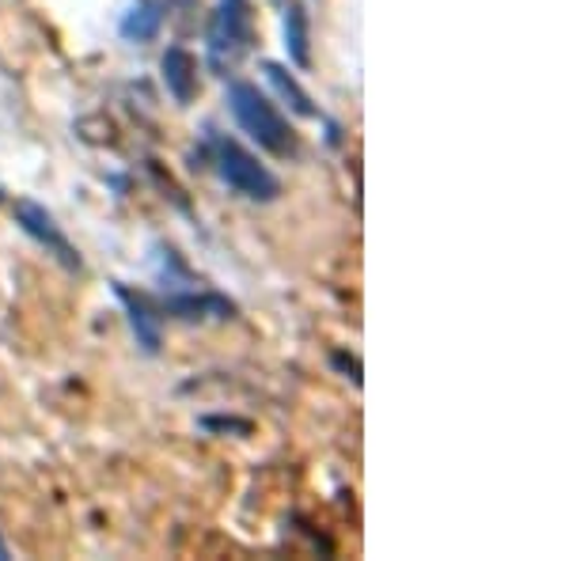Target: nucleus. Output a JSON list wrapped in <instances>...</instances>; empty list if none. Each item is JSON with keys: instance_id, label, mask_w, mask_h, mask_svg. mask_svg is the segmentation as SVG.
Returning <instances> with one entry per match:
<instances>
[{"instance_id": "39448f33", "label": "nucleus", "mask_w": 569, "mask_h": 561, "mask_svg": "<svg viewBox=\"0 0 569 561\" xmlns=\"http://www.w3.org/2000/svg\"><path fill=\"white\" fill-rule=\"evenodd\" d=\"M163 84H168V92L175 95V103H194L197 95V61L186 54L183 46H171L168 54H163Z\"/></svg>"}, {"instance_id": "f03ea898", "label": "nucleus", "mask_w": 569, "mask_h": 561, "mask_svg": "<svg viewBox=\"0 0 569 561\" xmlns=\"http://www.w3.org/2000/svg\"><path fill=\"white\" fill-rule=\"evenodd\" d=\"M213 160H217L220 179H225L236 194L251 197V202H274V197L282 194V183H277L274 171H270L266 163H259V156L247 152L236 140L228 137L213 140Z\"/></svg>"}, {"instance_id": "20e7f679", "label": "nucleus", "mask_w": 569, "mask_h": 561, "mask_svg": "<svg viewBox=\"0 0 569 561\" xmlns=\"http://www.w3.org/2000/svg\"><path fill=\"white\" fill-rule=\"evenodd\" d=\"M12 217H15V225H20L27 236H35L38 243H43L46 251L54 254V259L61 262L65 270H80L77 247H72L69 239H65V232L54 225V217H49L43 205H38V202H27V197H20V202L12 205Z\"/></svg>"}, {"instance_id": "7ed1b4c3", "label": "nucleus", "mask_w": 569, "mask_h": 561, "mask_svg": "<svg viewBox=\"0 0 569 561\" xmlns=\"http://www.w3.org/2000/svg\"><path fill=\"white\" fill-rule=\"evenodd\" d=\"M254 46V12L247 0H220L209 23V54L217 65H236Z\"/></svg>"}, {"instance_id": "0eeeda50", "label": "nucleus", "mask_w": 569, "mask_h": 561, "mask_svg": "<svg viewBox=\"0 0 569 561\" xmlns=\"http://www.w3.org/2000/svg\"><path fill=\"white\" fill-rule=\"evenodd\" d=\"M285 46L288 57H293L300 69L311 65V27H308V12H304L300 0H293L285 12Z\"/></svg>"}, {"instance_id": "423d86ee", "label": "nucleus", "mask_w": 569, "mask_h": 561, "mask_svg": "<svg viewBox=\"0 0 569 561\" xmlns=\"http://www.w3.org/2000/svg\"><path fill=\"white\" fill-rule=\"evenodd\" d=\"M118 293V300L126 304L129 311V323H134V334H137V345H141L145 353H156L160 350V319L152 316V308H148L145 296H134L129 288H114Z\"/></svg>"}, {"instance_id": "9d476101", "label": "nucleus", "mask_w": 569, "mask_h": 561, "mask_svg": "<svg viewBox=\"0 0 569 561\" xmlns=\"http://www.w3.org/2000/svg\"><path fill=\"white\" fill-rule=\"evenodd\" d=\"M8 558V547H4V542H0V561H4Z\"/></svg>"}, {"instance_id": "f257e3e1", "label": "nucleus", "mask_w": 569, "mask_h": 561, "mask_svg": "<svg viewBox=\"0 0 569 561\" xmlns=\"http://www.w3.org/2000/svg\"><path fill=\"white\" fill-rule=\"evenodd\" d=\"M228 106H232L236 122L243 126V134H251L259 140V148H266L270 156H296V134L293 126L285 122V114L270 103L266 95L259 92L254 84H232L228 88Z\"/></svg>"}, {"instance_id": "6e6552de", "label": "nucleus", "mask_w": 569, "mask_h": 561, "mask_svg": "<svg viewBox=\"0 0 569 561\" xmlns=\"http://www.w3.org/2000/svg\"><path fill=\"white\" fill-rule=\"evenodd\" d=\"M262 72H266L270 84H274L277 92H282V99H288V106H293L296 114H304V118H311V114H316V106H311V95L304 92V88L296 84L293 77H288V72L282 69V65L266 61V65H262Z\"/></svg>"}, {"instance_id": "1a4fd4ad", "label": "nucleus", "mask_w": 569, "mask_h": 561, "mask_svg": "<svg viewBox=\"0 0 569 561\" xmlns=\"http://www.w3.org/2000/svg\"><path fill=\"white\" fill-rule=\"evenodd\" d=\"M160 20H163L160 8H156V4H141V8H134L126 20H122V35L137 38V43H145V38H152L156 31H160Z\"/></svg>"}]
</instances>
